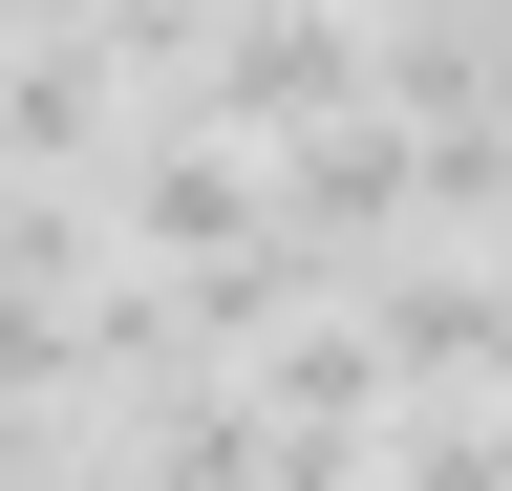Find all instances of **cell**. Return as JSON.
I'll return each instance as SVG.
<instances>
[{"mask_svg": "<svg viewBox=\"0 0 512 491\" xmlns=\"http://www.w3.org/2000/svg\"><path fill=\"white\" fill-rule=\"evenodd\" d=\"M192 107H214L235 150H320V129H363V22H342V0H235L214 65H192Z\"/></svg>", "mask_w": 512, "mask_h": 491, "instance_id": "6da1fadb", "label": "cell"}, {"mask_svg": "<svg viewBox=\"0 0 512 491\" xmlns=\"http://www.w3.org/2000/svg\"><path fill=\"white\" fill-rule=\"evenodd\" d=\"M22 491H128V470H107V449H43V470H22Z\"/></svg>", "mask_w": 512, "mask_h": 491, "instance_id": "277c9868", "label": "cell"}, {"mask_svg": "<svg viewBox=\"0 0 512 491\" xmlns=\"http://www.w3.org/2000/svg\"><path fill=\"white\" fill-rule=\"evenodd\" d=\"M43 449H64V427H43V406H22V385H0V491H22V470H43Z\"/></svg>", "mask_w": 512, "mask_h": 491, "instance_id": "3957f363", "label": "cell"}, {"mask_svg": "<svg viewBox=\"0 0 512 491\" xmlns=\"http://www.w3.org/2000/svg\"><path fill=\"white\" fill-rule=\"evenodd\" d=\"M384 491H512V427L491 406H406L384 427Z\"/></svg>", "mask_w": 512, "mask_h": 491, "instance_id": "7a4b0ae2", "label": "cell"}]
</instances>
